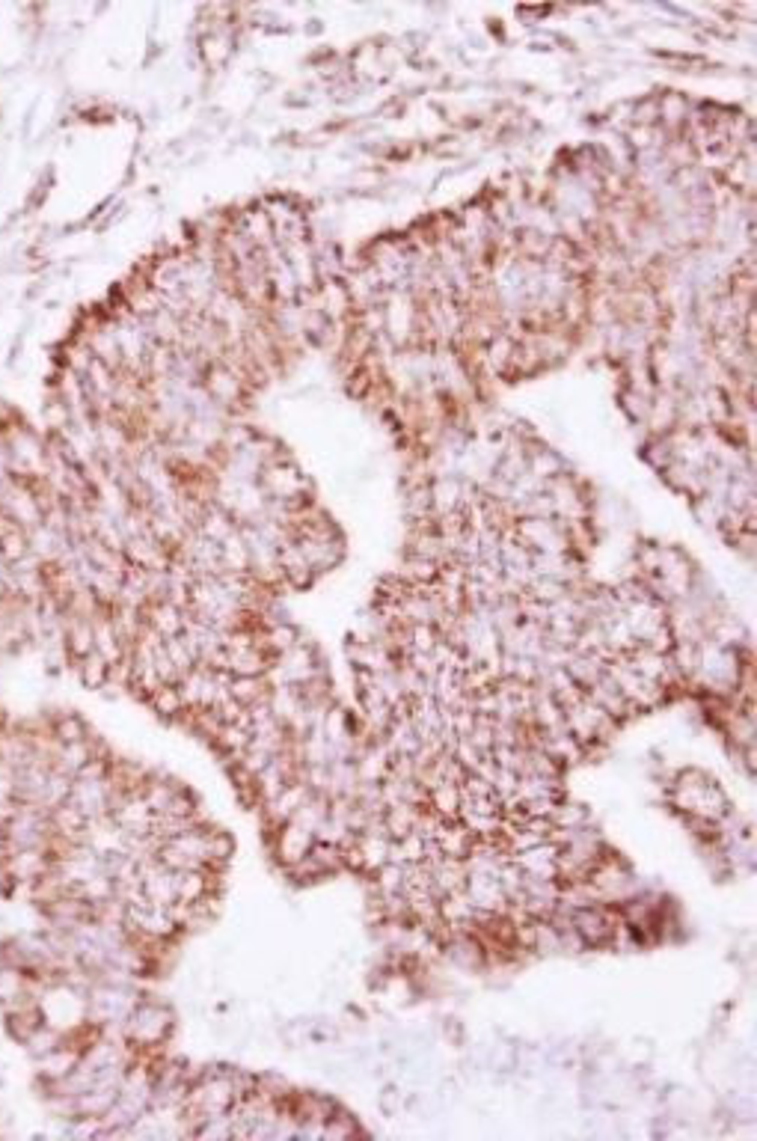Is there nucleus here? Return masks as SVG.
Returning <instances> with one entry per match:
<instances>
[{
	"instance_id": "1",
	"label": "nucleus",
	"mask_w": 757,
	"mask_h": 1141,
	"mask_svg": "<svg viewBox=\"0 0 757 1141\" xmlns=\"http://www.w3.org/2000/svg\"><path fill=\"white\" fill-rule=\"evenodd\" d=\"M559 844L556 841H541V844H535V847H529V850H523V853H514L511 859L520 865V871L523 874H529V877H547V880H559Z\"/></svg>"
},
{
	"instance_id": "2",
	"label": "nucleus",
	"mask_w": 757,
	"mask_h": 1141,
	"mask_svg": "<svg viewBox=\"0 0 757 1141\" xmlns=\"http://www.w3.org/2000/svg\"><path fill=\"white\" fill-rule=\"evenodd\" d=\"M467 895L473 898V904L478 907V910H484V913H493V916H502V913H508V895L502 892V886H499V880L493 877V874H478V871H470L467 874Z\"/></svg>"
},
{
	"instance_id": "3",
	"label": "nucleus",
	"mask_w": 757,
	"mask_h": 1141,
	"mask_svg": "<svg viewBox=\"0 0 757 1141\" xmlns=\"http://www.w3.org/2000/svg\"><path fill=\"white\" fill-rule=\"evenodd\" d=\"M475 835L464 821H446L443 827H440V832H437V850L443 853V856H452V859H467V853L473 850L475 844Z\"/></svg>"
},
{
	"instance_id": "4",
	"label": "nucleus",
	"mask_w": 757,
	"mask_h": 1141,
	"mask_svg": "<svg viewBox=\"0 0 757 1141\" xmlns=\"http://www.w3.org/2000/svg\"><path fill=\"white\" fill-rule=\"evenodd\" d=\"M428 809H434L446 821H458L461 815V785L458 782H440L428 791Z\"/></svg>"
}]
</instances>
